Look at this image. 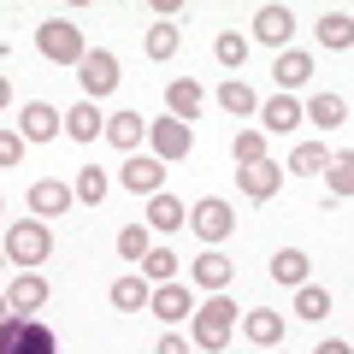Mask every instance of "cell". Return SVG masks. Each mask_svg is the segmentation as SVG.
<instances>
[{"label": "cell", "instance_id": "1", "mask_svg": "<svg viewBox=\"0 0 354 354\" xmlns=\"http://www.w3.org/2000/svg\"><path fill=\"white\" fill-rule=\"evenodd\" d=\"M189 330H195V342H201L207 354H218V348L230 342V330H236V301H225V295H207V301L189 313Z\"/></svg>", "mask_w": 354, "mask_h": 354}, {"label": "cell", "instance_id": "2", "mask_svg": "<svg viewBox=\"0 0 354 354\" xmlns=\"http://www.w3.org/2000/svg\"><path fill=\"white\" fill-rule=\"evenodd\" d=\"M36 48H41V59H53V65H83V30L71 24V18H48V24H36Z\"/></svg>", "mask_w": 354, "mask_h": 354}, {"label": "cell", "instance_id": "3", "mask_svg": "<svg viewBox=\"0 0 354 354\" xmlns=\"http://www.w3.org/2000/svg\"><path fill=\"white\" fill-rule=\"evenodd\" d=\"M0 354H59L53 348V330L41 319H0Z\"/></svg>", "mask_w": 354, "mask_h": 354}, {"label": "cell", "instance_id": "4", "mask_svg": "<svg viewBox=\"0 0 354 354\" xmlns=\"http://www.w3.org/2000/svg\"><path fill=\"white\" fill-rule=\"evenodd\" d=\"M6 260H18V266H41V260H53V236H48V225H36V218H18V225H6Z\"/></svg>", "mask_w": 354, "mask_h": 354}, {"label": "cell", "instance_id": "5", "mask_svg": "<svg viewBox=\"0 0 354 354\" xmlns=\"http://www.w3.org/2000/svg\"><path fill=\"white\" fill-rule=\"evenodd\" d=\"M148 142H153V160H160V165H171V160H189L195 130L183 124V118H153V124H148Z\"/></svg>", "mask_w": 354, "mask_h": 354}, {"label": "cell", "instance_id": "6", "mask_svg": "<svg viewBox=\"0 0 354 354\" xmlns=\"http://www.w3.org/2000/svg\"><path fill=\"white\" fill-rule=\"evenodd\" d=\"M77 83H83V101H101V95H113L118 88V59L106 48L83 53V65H77Z\"/></svg>", "mask_w": 354, "mask_h": 354}, {"label": "cell", "instance_id": "7", "mask_svg": "<svg viewBox=\"0 0 354 354\" xmlns=\"http://www.w3.org/2000/svg\"><path fill=\"white\" fill-rule=\"evenodd\" d=\"M189 225H195V236H201V242H225L230 230H236V213H230L218 195H207V201L189 213Z\"/></svg>", "mask_w": 354, "mask_h": 354}, {"label": "cell", "instance_id": "8", "mask_svg": "<svg viewBox=\"0 0 354 354\" xmlns=\"http://www.w3.org/2000/svg\"><path fill=\"white\" fill-rule=\"evenodd\" d=\"M236 183H242V195H248V201H266V195L283 189V165H272V160L236 165Z\"/></svg>", "mask_w": 354, "mask_h": 354}, {"label": "cell", "instance_id": "9", "mask_svg": "<svg viewBox=\"0 0 354 354\" xmlns=\"http://www.w3.org/2000/svg\"><path fill=\"white\" fill-rule=\"evenodd\" d=\"M148 313H160L165 325H177V319H189L195 313V301H189V283H153V295H148Z\"/></svg>", "mask_w": 354, "mask_h": 354}, {"label": "cell", "instance_id": "10", "mask_svg": "<svg viewBox=\"0 0 354 354\" xmlns=\"http://www.w3.org/2000/svg\"><path fill=\"white\" fill-rule=\"evenodd\" d=\"M59 130H65V113H53L48 101H30L24 118H18V136H24V142H53Z\"/></svg>", "mask_w": 354, "mask_h": 354}, {"label": "cell", "instance_id": "11", "mask_svg": "<svg viewBox=\"0 0 354 354\" xmlns=\"http://www.w3.org/2000/svg\"><path fill=\"white\" fill-rule=\"evenodd\" d=\"M6 307H12L18 319H36V307H48V278H36V272L12 278V290H6Z\"/></svg>", "mask_w": 354, "mask_h": 354}, {"label": "cell", "instance_id": "12", "mask_svg": "<svg viewBox=\"0 0 354 354\" xmlns=\"http://www.w3.org/2000/svg\"><path fill=\"white\" fill-rule=\"evenodd\" d=\"M189 278L201 283V290H213V295H218V290H225L230 278H236V260H225V254H218V248H207V254H195Z\"/></svg>", "mask_w": 354, "mask_h": 354}, {"label": "cell", "instance_id": "13", "mask_svg": "<svg viewBox=\"0 0 354 354\" xmlns=\"http://www.w3.org/2000/svg\"><path fill=\"white\" fill-rule=\"evenodd\" d=\"M118 183H124L130 195H160L165 189V165L153 160V153H148V160H130L124 171H118Z\"/></svg>", "mask_w": 354, "mask_h": 354}, {"label": "cell", "instance_id": "14", "mask_svg": "<svg viewBox=\"0 0 354 354\" xmlns=\"http://www.w3.org/2000/svg\"><path fill=\"white\" fill-rule=\"evenodd\" d=\"M254 36L272 41V48H283V41L295 36V12L290 6H260V12H254Z\"/></svg>", "mask_w": 354, "mask_h": 354}, {"label": "cell", "instance_id": "15", "mask_svg": "<svg viewBox=\"0 0 354 354\" xmlns=\"http://www.w3.org/2000/svg\"><path fill=\"white\" fill-rule=\"evenodd\" d=\"M201 101H207V88L195 83V77H177V83H165V106H171V118H183V124L201 113Z\"/></svg>", "mask_w": 354, "mask_h": 354}, {"label": "cell", "instance_id": "16", "mask_svg": "<svg viewBox=\"0 0 354 354\" xmlns=\"http://www.w3.org/2000/svg\"><path fill=\"white\" fill-rule=\"evenodd\" d=\"M242 337L260 342V348H278V342H283V313H272V307H254V313L242 319Z\"/></svg>", "mask_w": 354, "mask_h": 354}, {"label": "cell", "instance_id": "17", "mask_svg": "<svg viewBox=\"0 0 354 354\" xmlns=\"http://www.w3.org/2000/svg\"><path fill=\"white\" fill-rule=\"evenodd\" d=\"M272 77H278V88L290 95V88H301L307 77H313V59H307L301 48H283V53H278V65H272Z\"/></svg>", "mask_w": 354, "mask_h": 354}, {"label": "cell", "instance_id": "18", "mask_svg": "<svg viewBox=\"0 0 354 354\" xmlns=\"http://www.w3.org/2000/svg\"><path fill=\"white\" fill-rule=\"evenodd\" d=\"M301 118H313L319 130H342L348 124V101H342V95H313V101L301 106Z\"/></svg>", "mask_w": 354, "mask_h": 354}, {"label": "cell", "instance_id": "19", "mask_svg": "<svg viewBox=\"0 0 354 354\" xmlns=\"http://www.w3.org/2000/svg\"><path fill=\"white\" fill-rule=\"evenodd\" d=\"M319 41H325L330 53H342V48L354 41V12H348V6H337V12L319 18Z\"/></svg>", "mask_w": 354, "mask_h": 354}, {"label": "cell", "instance_id": "20", "mask_svg": "<svg viewBox=\"0 0 354 354\" xmlns=\"http://www.w3.org/2000/svg\"><path fill=\"white\" fill-rule=\"evenodd\" d=\"M106 130V118L95 113V101H77L71 113H65V136H77V142H95Z\"/></svg>", "mask_w": 354, "mask_h": 354}, {"label": "cell", "instance_id": "21", "mask_svg": "<svg viewBox=\"0 0 354 354\" xmlns=\"http://www.w3.org/2000/svg\"><path fill=\"white\" fill-rule=\"evenodd\" d=\"M307 266H313V260H307L301 248H278V254H272V278L290 283V290H301V283H307Z\"/></svg>", "mask_w": 354, "mask_h": 354}, {"label": "cell", "instance_id": "22", "mask_svg": "<svg viewBox=\"0 0 354 354\" xmlns=\"http://www.w3.org/2000/svg\"><path fill=\"white\" fill-rule=\"evenodd\" d=\"M260 118H266V130H272V136H283V130H295V124H301V101L278 95V101H266V106H260Z\"/></svg>", "mask_w": 354, "mask_h": 354}, {"label": "cell", "instance_id": "23", "mask_svg": "<svg viewBox=\"0 0 354 354\" xmlns=\"http://www.w3.org/2000/svg\"><path fill=\"white\" fill-rule=\"evenodd\" d=\"M77 201V195L71 189H65V183H53V177H41V183H36V189H30V207H36V213H65V207H71Z\"/></svg>", "mask_w": 354, "mask_h": 354}, {"label": "cell", "instance_id": "24", "mask_svg": "<svg viewBox=\"0 0 354 354\" xmlns=\"http://www.w3.org/2000/svg\"><path fill=\"white\" fill-rule=\"evenodd\" d=\"M142 136H148L142 113H113V118H106V142H113V148H136Z\"/></svg>", "mask_w": 354, "mask_h": 354}, {"label": "cell", "instance_id": "25", "mask_svg": "<svg viewBox=\"0 0 354 354\" xmlns=\"http://www.w3.org/2000/svg\"><path fill=\"white\" fill-rule=\"evenodd\" d=\"M148 225L153 230H183V225H189V213H183V201H171V195H153V201H148Z\"/></svg>", "mask_w": 354, "mask_h": 354}, {"label": "cell", "instance_id": "26", "mask_svg": "<svg viewBox=\"0 0 354 354\" xmlns=\"http://www.w3.org/2000/svg\"><path fill=\"white\" fill-rule=\"evenodd\" d=\"M148 278H118L113 283V307H118V313H142V307H148Z\"/></svg>", "mask_w": 354, "mask_h": 354}, {"label": "cell", "instance_id": "27", "mask_svg": "<svg viewBox=\"0 0 354 354\" xmlns=\"http://www.w3.org/2000/svg\"><path fill=\"white\" fill-rule=\"evenodd\" d=\"M218 106H225L230 118H248V113H260V101H254V88H248V83H236V77H230V83L218 88Z\"/></svg>", "mask_w": 354, "mask_h": 354}, {"label": "cell", "instance_id": "28", "mask_svg": "<svg viewBox=\"0 0 354 354\" xmlns=\"http://www.w3.org/2000/svg\"><path fill=\"white\" fill-rule=\"evenodd\" d=\"M142 278H148V283H171L177 278V254L171 248H148V254H142Z\"/></svg>", "mask_w": 354, "mask_h": 354}, {"label": "cell", "instance_id": "29", "mask_svg": "<svg viewBox=\"0 0 354 354\" xmlns=\"http://www.w3.org/2000/svg\"><path fill=\"white\" fill-rule=\"evenodd\" d=\"M71 195H77V201H88V207H101V201H106V171H101V165H83Z\"/></svg>", "mask_w": 354, "mask_h": 354}, {"label": "cell", "instance_id": "30", "mask_svg": "<svg viewBox=\"0 0 354 354\" xmlns=\"http://www.w3.org/2000/svg\"><path fill=\"white\" fill-rule=\"evenodd\" d=\"M295 313H301V319H325V313H330V290L301 283V290H295Z\"/></svg>", "mask_w": 354, "mask_h": 354}, {"label": "cell", "instance_id": "31", "mask_svg": "<svg viewBox=\"0 0 354 354\" xmlns=\"http://www.w3.org/2000/svg\"><path fill=\"white\" fill-rule=\"evenodd\" d=\"M177 41H183V30H177V24H148V59H171Z\"/></svg>", "mask_w": 354, "mask_h": 354}, {"label": "cell", "instance_id": "32", "mask_svg": "<svg viewBox=\"0 0 354 354\" xmlns=\"http://www.w3.org/2000/svg\"><path fill=\"white\" fill-rule=\"evenodd\" d=\"M325 165H330V195L348 201L354 195V153H337V160H325Z\"/></svg>", "mask_w": 354, "mask_h": 354}, {"label": "cell", "instance_id": "33", "mask_svg": "<svg viewBox=\"0 0 354 354\" xmlns=\"http://www.w3.org/2000/svg\"><path fill=\"white\" fill-rule=\"evenodd\" d=\"M325 160H330V153L319 148V142H301V148L290 153V171L295 177H313V171H325Z\"/></svg>", "mask_w": 354, "mask_h": 354}, {"label": "cell", "instance_id": "34", "mask_svg": "<svg viewBox=\"0 0 354 354\" xmlns=\"http://www.w3.org/2000/svg\"><path fill=\"white\" fill-rule=\"evenodd\" d=\"M213 53H218V65H230V71H236V65L248 59V36H236V30H225V36L213 41Z\"/></svg>", "mask_w": 354, "mask_h": 354}, {"label": "cell", "instance_id": "35", "mask_svg": "<svg viewBox=\"0 0 354 354\" xmlns=\"http://www.w3.org/2000/svg\"><path fill=\"white\" fill-rule=\"evenodd\" d=\"M230 153H236V165H254V160H266V136H260V130H236Z\"/></svg>", "mask_w": 354, "mask_h": 354}, {"label": "cell", "instance_id": "36", "mask_svg": "<svg viewBox=\"0 0 354 354\" xmlns=\"http://www.w3.org/2000/svg\"><path fill=\"white\" fill-rule=\"evenodd\" d=\"M118 254H124V260H142V254H148V230L124 225V230H118Z\"/></svg>", "mask_w": 354, "mask_h": 354}, {"label": "cell", "instance_id": "37", "mask_svg": "<svg viewBox=\"0 0 354 354\" xmlns=\"http://www.w3.org/2000/svg\"><path fill=\"white\" fill-rule=\"evenodd\" d=\"M24 160V136L18 130H0V165H18Z\"/></svg>", "mask_w": 354, "mask_h": 354}, {"label": "cell", "instance_id": "38", "mask_svg": "<svg viewBox=\"0 0 354 354\" xmlns=\"http://www.w3.org/2000/svg\"><path fill=\"white\" fill-rule=\"evenodd\" d=\"M153 354H189V342H183V337H171V330H165V337H160V348H153Z\"/></svg>", "mask_w": 354, "mask_h": 354}, {"label": "cell", "instance_id": "39", "mask_svg": "<svg viewBox=\"0 0 354 354\" xmlns=\"http://www.w3.org/2000/svg\"><path fill=\"white\" fill-rule=\"evenodd\" d=\"M313 354H354V348H348V342H342V337H330V342H319Z\"/></svg>", "mask_w": 354, "mask_h": 354}, {"label": "cell", "instance_id": "40", "mask_svg": "<svg viewBox=\"0 0 354 354\" xmlns=\"http://www.w3.org/2000/svg\"><path fill=\"white\" fill-rule=\"evenodd\" d=\"M6 106H12V83H6V77H0V113H6Z\"/></svg>", "mask_w": 354, "mask_h": 354}, {"label": "cell", "instance_id": "41", "mask_svg": "<svg viewBox=\"0 0 354 354\" xmlns=\"http://www.w3.org/2000/svg\"><path fill=\"white\" fill-rule=\"evenodd\" d=\"M0 319H12V307H6V295H0Z\"/></svg>", "mask_w": 354, "mask_h": 354}, {"label": "cell", "instance_id": "42", "mask_svg": "<svg viewBox=\"0 0 354 354\" xmlns=\"http://www.w3.org/2000/svg\"><path fill=\"white\" fill-rule=\"evenodd\" d=\"M0 213H6V201H0Z\"/></svg>", "mask_w": 354, "mask_h": 354}]
</instances>
